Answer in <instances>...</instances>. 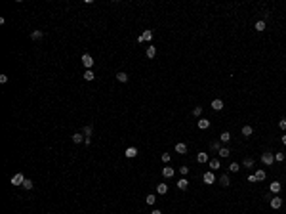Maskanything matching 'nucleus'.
Returning a JSON list of instances; mask_svg holds the SVG:
<instances>
[{
  "instance_id": "29",
  "label": "nucleus",
  "mask_w": 286,
  "mask_h": 214,
  "mask_svg": "<svg viewBox=\"0 0 286 214\" xmlns=\"http://www.w3.org/2000/svg\"><path fill=\"white\" fill-rule=\"evenodd\" d=\"M256 31H265V21H256Z\"/></svg>"
},
{
  "instance_id": "37",
  "label": "nucleus",
  "mask_w": 286,
  "mask_h": 214,
  "mask_svg": "<svg viewBox=\"0 0 286 214\" xmlns=\"http://www.w3.org/2000/svg\"><path fill=\"white\" fill-rule=\"evenodd\" d=\"M179 172H181L183 176H187V174H189V168H187V166H181V168H179Z\"/></svg>"
},
{
  "instance_id": "2",
  "label": "nucleus",
  "mask_w": 286,
  "mask_h": 214,
  "mask_svg": "<svg viewBox=\"0 0 286 214\" xmlns=\"http://www.w3.org/2000/svg\"><path fill=\"white\" fill-rule=\"evenodd\" d=\"M82 65L86 67V69H92V67H94V58H92L90 54H82Z\"/></svg>"
},
{
  "instance_id": "26",
  "label": "nucleus",
  "mask_w": 286,
  "mask_h": 214,
  "mask_svg": "<svg viewBox=\"0 0 286 214\" xmlns=\"http://www.w3.org/2000/svg\"><path fill=\"white\" fill-rule=\"evenodd\" d=\"M252 132H254L252 126H248V124H246V126H242V136H246V138H248V136H252Z\"/></svg>"
},
{
  "instance_id": "30",
  "label": "nucleus",
  "mask_w": 286,
  "mask_h": 214,
  "mask_svg": "<svg viewBox=\"0 0 286 214\" xmlns=\"http://www.w3.org/2000/svg\"><path fill=\"white\" fill-rule=\"evenodd\" d=\"M210 149H212V151H219V149H221V143L219 142H212L210 143Z\"/></svg>"
},
{
  "instance_id": "4",
  "label": "nucleus",
  "mask_w": 286,
  "mask_h": 214,
  "mask_svg": "<svg viewBox=\"0 0 286 214\" xmlns=\"http://www.w3.org/2000/svg\"><path fill=\"white\" fill-rule=\"evenodd\" d=\"M23 182H25V176H23L21 172H17V174L11 176V185H23Z\"/></svg>"
},
{
  "instance_id": "8",
  "label": "nucleus",
  "mask_w": 286,
  "mask_h": 214,
  "mask_svg": "<svg viewBox=\"0 0 286 214\" xmlns=\"http://www.w3.org/2000/svg\"><path fill=\"white\" fill-rule=\"evenodd\" d=\"M176 185H178V189H181V191H185V189L189 187V180H187V178H179V182H178Z\"/></svg>"
},
{
  "instance_id": "11",
  "label": "nucleus",
  "mask_w": 286,
  "mask_h": 214,
  "mask_svg": "<svg viewBox=\"0 0 286 214\" xmlns=\"http://www.w3.org/2000/svg\"><path fill=\"white\" fill-rule=\"evenodd\" d=\"M124 155H126L128 159H134V157L138 155V149H135V147H128L126 151H124Z\"/></svg>"
},
{
  "instance_id": "28",
  "label": "nucleus",
  "mask_w": 286,
  "mask_h": 214,
  "mask_svg": "<svg viewBox=\"0 0 286 214\" xmlns=\"http://www.w3.org/2000/svg\"><path fill=\"white\" fill-rule=\"evenodd\" d=\"M229 170H231V172H239L240 170V164L239 163H231V164H229Z\"/></svg>"
},
{
  "instance_id": "3",
  "label": "nucleus",
  "mask_w": 286,
  "mask_h": 214,
  "mask_svg": "<svg viewBox=\"0 0 286 214\" xmlns=\"http://www.w3.org/2000/svg\"><path fill=\"white\" fill-rule=\"evenodd\" d=\"M261 163H263L265 166H271V164L275 163V155H273V153H263V155H261Z\"/></svg>"
},
{
  "instance_id": "10",
  "label": "nucleus",
  "mask_w": 286,
  "mask_h": 214,
  "mask_svg": "<svg viewBox=\"0 0 286 214\" xmlns=\"http://www.w3.org/2000/svg\"><path fill=\"white\" fill-rule=\"evenodd\" d=\"M156 193H158V195H166L168 193V184H158L156 185Z\"/></svg>"
},
{
  "instance_id": "31",
  "label": "nucleus",
  "mask_w": 286,
  "mask_h": 214,
  "mask_svg": "<svg viewBox=\"0 0 286 214\" xmlns=\"http://www.w3.org/2000/svg\"><path fill=\"white\" fill-rule=\"evenodd\" d=\"M23 187H25V189H33V180L25 178V182H23Z\"/></svg>"
},
{
  "instance_id": "27",
  "label": "nucleus",
  "mask_w": 286,
  "mask_h": 214,
  "mask_svg": "<svg viewBox=\"0 0 286 214\" xmlns=\"http://www.w3.org/2000/svg\"><path fill=\"white\" fill-rule=\"evenodd\" d=\"M210 168L212 170H217V168H219V159H212L210 161Z\"/></svg>"
},
{
  "instance_id": "21",
  "label": "nucleus",
  "mask_w": 286,
  "mask_h": 214,
  "mask_svg": "<svg viewBox=\"0 0 286 214\" xmlns=\"http://www.w3.org/2000/svg\"><path fill=\"white\" fill-rule=\"evenodd\" d=\"M219 184L223 185V187H227V185L231 184V178H229L227 174H223V176H221V178H219Z\"/></svg>"
},
{
  "instance_id": "6",
  "label": "nucleus",
  "mask_w": 286,
  "mask_h": 214,
  "mask_svg": "<svg viewBox=\"0 0 286 214\" xmlns=\"http://www.w3.org/2000/svg\"><path fill=\"white\" fill-rule=\"evenodd\" d=\"M280 207H282V199H280L279 195H277V197H273V199H271V208H275V210H279Z\"/></svg>"
},
{
  "instance_id": "22",
  "label": "nucleus",
  "mask_w": 286,
  "mask_h": 214,
  "mask_svg": "<svg viewBox=\"0 0 286 214\" xmlns=\"http://www.w3.org/2000/svg\"><path fill=\"white\" fill-rule=\"evenodd\" d=\"M280 189H282V185H280V182H273V184H271V191H273V193H279Z\"/></svg>"
},
{
  "instance_id": "13",
  "label": "nucleus",
  "mask_w": 286,
  "mask_h": 214,
  "mask_svg": "<svg viewBox=\"0 0 286 214\" xmlns=\"http://www.w3.org/2000/svg\"><path fill=\"white\" fill-rule=\"evenodd\" d=\"M212 109H214V111H221V109H223V102H221V99H214V102H212Z\"/></svg>"
},
{
  "instance_id": "14",
  "label": "nucleus",
  "mask_w": 286,
  "mask_h": 214,
  "mask_svg": "<svg viewBox=\"0 0 286 214\" xmlns=\"http://www.w3.org/2000/svg\"><path fill=\"white\" fill-rule=\"evenodd\" d=\"M145 54H147V58H149V59H153V58L156 55V48L149 44V48H147V52H145Z\"/></svg>"
},
{
  "instance_id": "7",
  "label": "nucleus",
  "mask_w": 286,
  "mask_h": 214,
  "mask_svg": "<svg viewBox=\"0 0 286 214\" xmlns=\"http://www.w3.org/2000/svg\"><path fill=\"white\" fill-rule=\"evenodd\" d=\"M174 174H176L174 168H170V166H164L162 168V176H164V178H174Z\"/></svg>"
},
{
  "instance_id": "16",
  "label": "nucleus",
  "mask_w": 286,
  "mask_h": 214,
  "mask_svg": "<svg viewBox=\"0 0 286 214\" xmlns=\"http://www.w3.org/2000/svg\"><path fill=\"white\" fill-rule=\"evenodd\" d=\"M84 140H86V136H84V134H80V132L72 134V142H75V143H80V142H84Z\"/></svg>"
},
{
  "instance_id": "19",
  "label": "nucleus",
  "mask_w": 286,
  "mask_h": 214,
  "mask_svg": "<svg viewBox=\"0 0 286 214\" xmlns=\"http://www.w3.org/2000/svg\"><path fill=\"white\" fill-rule=\"evenodd\" d=\"M217 155H219V157H221V159H227V157H229V155H231V151H229V149H227V147H221V149H219V151H217Z\"/></svg>"
},
{
  "instance_id": "1",
  "label": "nucleus",
  "mask_w": 286,
  "mask_h": 214,
  "mask_svg": "<svg viewBox=\"0 0 286 214\" xmlns=\"http://www.w3.org/2000/svg\"><path fill=\"white\" fill-rule=\"evenodd\" d=\"M265 178H267V174H265V170H263V168H259V170H256V174H252V176H250L248 180H250V182H263Z\"/></svg>"
},
{
  "instance_id": "18",
  "label": "nucleus",
  "mask_w": 286,
  "mask_h": 214,
  "mask_svg": "<svg viewBox=\"0 0 286 214\" xmlns=\"http://www.w3.org/2000/svg\"><path fill=\"white\" fill-rule=\"evenodd\" d=\"M141 38H143V42H151L153 40V31H143Z\"/></svg>"
},
{
  "instance_id": "32",
  "label": "nucleus",
  "mask_w": 286,
  "mask_h": 214,
  "mask_svg": "<svg viewBox=\"0 0 286 214\" xmlns=\"http://www.w3.org/2000/svg\"><path fill=\"white\" fill-rule=\"evenodd\" d=\"M155 201H156V197L149 193V195H147V199H145V203H147V205H155Z\"/></svg>"
},
{
  "instance_id": "9",
  "label": "nucleus",
  "mask_w": 286,
  "mask_h": 214,
  "mask_svg": "<svg viewBox=\"0 0 286 214\" xmlns=\"http://www.w3.org/2000/svg\"><path fill=\"white\" fill-rule=\"evenodd\" d=\"M174 149H176V153H179V155H185V153H187V145L181 143V142H179V143H176V147H174Z\"/></svg>"
},
{
  "instance_id": "36",
  "label": "nucleus",
  "mask_w": 286,
  "mask_h": 214,
  "mask_svg": "<svg viewBox=\"0 0 286 214\" xmlns=\"http://www.w3.org/2000/svg\"><path fill=\"white\" fill-rule=\"evenodd\" d=\"M275 161L282 163V161H284V153H277V155H275Z\"/></svg>"
},
{
  "instance_id": "40",
  "label": "nucleus",
  "mask_w": 286,
  "mask_h": 214,
  "mask_svg": "<svg viewBox=\"0 0 286 214\" xmlns=\"http://www.w3.org/2000/svg\"><path fill=\"white\" fill-rule=\"evenodd\" d=\"M151 214H162V212H160V210H158V208H155V210H153Z\"/></svg>"
},
{
  "instance_id": "20",
  "label": "nucleus",
  "mask_w": 286,
  "mask_h": 214,
  "mask_svg": "<svg viewBox=\"0 0 286 214\" xmlns=\"http://www.w3.org/2000/svg\"><path fill=\"white\" fill-rule=\"evenodd\" d=\"M116 80H118V82H126V80H128V75L124 71H118V73H116Z\"/></svg>"
},
{
  "instance_id": "17",
  "label": "nucleus",
  "mask_w": 286,
  "mask_h": 214,
  "mask_svg": "<svg viewBox=\"0 0 286 214\" xmlns=\"http://www.w3.org/2000/svg\"><path fill=\"white\" fill-rule=\"evenodd\" d=\"M95 79V75H94V71L92 69H86L84 71V80H88V82H90V80H94Z\"/></svg>"
},
{
  "instance_id": "38",
  "label": "nucleus",
  "mask_w": 286,
  "mask_h": 214,
  "mask_svg": "<svg viewBox=\"0 0 286 214\" xmlns=\"http://www.w3.org/2000/svg\"><path fill=\"white\" fill-rule=\"evenodd\" d=\"M279 126L282 128V130H286V119H282V120H280V122H279Z\"/></svg>"
},
{
  "instance_id": "15",
  "label": "nucleus",
  "mask_w": 286,
  "mask_h": 214,
  "mask_svg": "<svg viewBox=\"0 0 286 214\" xmlns=\"http://www.w3.org/2000/svg\"><path fill=\"white\" fill-rule=\"evenodd\" d=\"M196 124H199V128H200V130H206V128L210 126V120H208V119H200Z\"/></svg>"
},
{
  "instance_id": "39",
  "label": "nucleus",
  "mask_w": 286,
  "mask_h": 214,
  "mask_svg": "<svg viewBox=\"0 0 286 214\" xmlns=\"http://www.w3.org/2000/svg\"><path fill=\"white\" fill-rule=\"evenodd\" d=\"M0 82H2V84L8 82V76H6V75H0Z\"/></svg>"
},
{
  "instance_id": "41",
  "label": "nucleus",
  "mask_w": 286,
  "mask_h": 214,
  "mask_svg": "<svg viewBox=\"0 0 286 214\" xmlns=\"http://www.w3.org/2000/svg\"><path fill=\"white\" fill-rule=\"evenodd\" d=\"M282 143H284V145H286V134H284V136H282Z\"/></svg>"
},
{
  "instance_id": "24",
  "label": "nucleus",
  "mask_w": 286,
  "mask_h": 214,
  "mask_svg": "<svg viewBox=\"0 0 286 214\" xmlns=\"http://www.w3.org/2000/svg\"><path fill=\"white\" fill-rule=\"evenodd\" d=\"M229 140H231V134H229V132H221V136H219V142L227 143Z\"/></svg>"
},
{
  "instance_id": "25",
  "label": "nucleus",
  "mask_w": 286,
  "mask_h": 214,
  "mask_svg": "<svg viewBox=\"0 0 286 214\" xmlns=\"http://www.w3.org/2000/svg\"><path fill=\"white\" fill-rule=\"evenodd\" d=\"M42 36H44L42 31H33V33H31V38H33V40H40Z\"/></svg>"
},
{
  "instance_id": "33",
  "label": "nucleus",
  "mask_w": 286,
  "mask_h": 214,
  "mask_svg": "<svg viewBox=\"0 0 286 214\" xmlns=\"http://www.w3.org/2000/svg\"><path fill=\"white\" fill-rule=\"evenodd\" d=\"M82 134L86 136V138H90L92 136V126H84V130H82Z\"/></svg>"
},
{
  "instance_id": "12",
  "label": "nucleus",
  "mask_w": 286,
  "mask_h": 214,
  "mask_svg": "<svg viewBox=\"0 0 286 214\" xmlns=\"http://www.w3.org/2000/svg\"><path fill=\"white\" fill-rule=\"evenodd\" d=\"M196 161H199L200 164H204V163H208V153H204V151H200L199 155H196Z\"/></svg>"
},
{
  "instance_id": "34",
  "label": "nucleus",
  "mask_w": 286,
  "mask_h": 214,
  "mask_svg": "<svg viewBox=\"0 0 286 214\" xmlns=\"http://www.w3.org/2000/svg\"><path fill=\"white\" fill-rule=\"evenodd\" d=\"M160 159H162V163H170V161H172V157L168 155V153H162V155H160Z\"/></svg>"
},
{
  "instance_id": "23",
  "label": "nucleus",
  "mask_w": 286,
  "mask_h": 214,
  "mask_svg": "<svg viewBox=\"0 0 286 214\" xmlns=\"http://www.w3.org/2000/svg\"><path fill=\"white\" fill-rule=\"evenodd\" d=\"M242 166H244V168H252V166H254V159H250V157H246V159L242 161Z\"/></svg>"
},
{
  "instance_id": "35",
  "label": "nucleus",
  "mask_w": 286,
  "mask_h": 214,
  "mask_svg": "<svg viewBox=\"0 0 286 214\" xmlns=\"http://www.w3.org/2000/svg\"><path fill=\"white\" fill-rule=\"evenodd\" d=\"M193 115H195V117H200V115H202V107H195V109H193Z\"/></svg>"
},
{
  "instance_id": "5",
  "label": "nucleus",
  "mask_w": 286,
  "mask_h": 214,
  "mask_svg": "<svg viewBox=\"0 0 286 214\" xmlns=\"http://www.w3.org/2000/svg\"><path fill=\"white\" fill-rule=\"evenodd\" d=\"M202 180H204V184H214L216 182V176H214V172H204V176H202Z\"/></svg>"
}]
</instances>
